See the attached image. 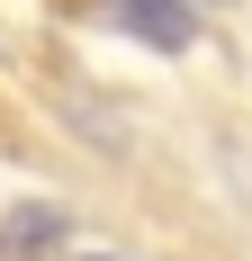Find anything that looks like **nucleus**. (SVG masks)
<instances>
[{"mask_svg":"<svg viewBox=\"0 0 252 261\" xmlns=\"http://www.w3.org/2000/svg\"><path fill=\"white\" fill-rule=\"evenodd\" d=\"M90 18L135 36V45H153V54H189V36H198V9L189 0H90Z\"/></svg>","mask_w":252,"mask_h":261,"instance_id":"nucleus-1","label":"nucleus"},{"mask_svg":"<svg viewBox=\"0 0 252 261\" xmlns=\"http://www.w3.org/2000/svg\"><path fill=\"white\" fill-rule=\"evenodd\" d=\"M72 261H126V252H72Z\"/></svg>","mask_w":252,"mask_h":261,"instance_id":"nucleus-2","label":"nucleus"},{"mask_svg":"<svg viewBox=\"0 0 252 261\" xmlns=\"http://www.w3.org/2000/svg\"><path fill=\"white\" fill-rule=\"evenodd\" d=\"M207 9H216V0H207Z\"/></svg>","mask_w":252,"mask_h":261,"instance_id":"nucleus-3","label":"nucleus"}]
</instances>
